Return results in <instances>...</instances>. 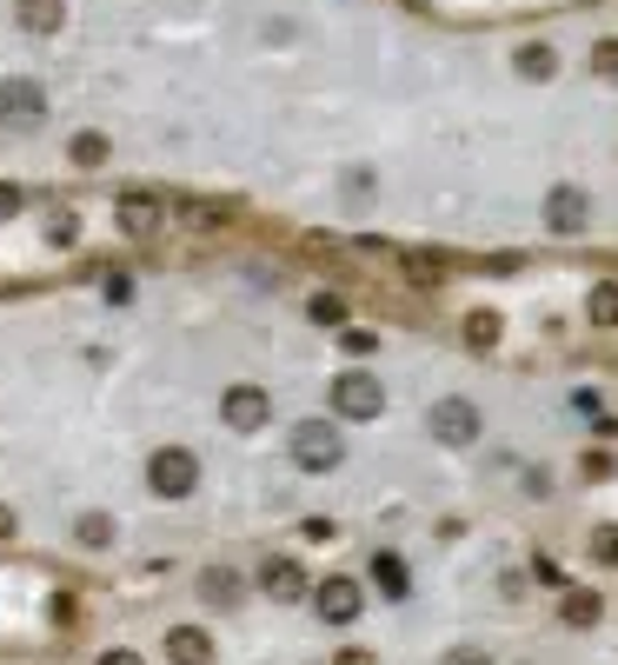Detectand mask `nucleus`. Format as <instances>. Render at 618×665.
Returning a JSON list of instances; mask_svg holds the SVG:
<instances>
[{"mask_svg": "<svg viewBox=\"0 0 618 665\" xmlns=\"http://www.w3.org/2000/svg\"><path fill=\"white\" fill-rule=\"evenodd\" d=\"M146 486H153L160 500H186V493L200 486V460H193L186 446H160V453L146 460Z\"/></svg>", "mask_w": 618, "mask_h": 665, "instance_id": "nucleus-1", "label": "nucleus"}, {"mask_svg": "<svg viewBox=\"0 0 618 665\" xmlns=\"http://www.w3.org/2000/svg\"><path fill=\"white\" fill-rule=\"evenodd\" d=\"M220 420H226L233 433H260V426L273 420V400H266V386H253V380L226 386V393H220Z\"/></svg>", "mask_w": 618, "mask_h": 665, "instance_id": "nucleus-2", "label": "nucleus"}, {"mask_svg": "<svg viewBox=\"0 0 618 665\" xmlns=\"http://www.w3.org/2000/svg\"><path fill=\"white\" fill-rule=\"evenodd\" d=\"M293 460H300L306 473H333V466L346 460V440H340L326 420H306V426L293 433Z\"/></svg>", "mask_w": 618, "mask_h": 665, "instance_id": "nucleus-3", "label": "nucleus"}, {"mask_svg": "<svg viewBox=\"0 0 618 665\" xmlns=\"http://www.w3.org/2000/svg\"><path fill=\"white\" fill-rule=\"evenodd\" d=\"M333 406H340V420H379L386 393H379L373 373H340V380H333Z\"/></svg>", "mask_w": 618, "mask_h": 665, "instance_id": "nucleus-4", "label": "nucleus"}, {"mask_svg": "<svg viewBox=\"0 0 618 665\" xmlns=\"http://www.w3.org/2000/svg\"><path fill=\"white\" fill-rule=\"evenodd\" d=\"M40 120H47L40 80H7L0 87V127H40Z\"/></svg>", "mask_w": 618, "mask_h": 665, "instance_id": "nucleus-5", "label": "nucleus"}, {"mask_svg": "<svg viewBox=\"0 0 618 665\" xmlns=\"http://www.w3.org/2000/svg\"><path fill=\"white\" fill-rule=\"evenodd\" d=\"M433 440H446V446H473V440H479V406H466V400H439V406H433Z\"/></svg>", "mask_w": 618, "mask_h": 665, "instance_id": "nucleus-6", "label": "nucleus"}, {"mask_svg": "<svg viewBox=\"0 0 618 665\" xmlns=\"http://www.w3.org/2000/svg\"><path fill=\"white\" fill-rule=\"evenodd\" d=\"M313 606H320V619H326V626H353V619H359V606H366V593H359L353 580H326Z\"/></svg>", "mask_w": 618, "mask_h": 665, "instance_id": "nucleus-7", "label": "nucleus"}, {"mask_svg": "<svg viewBox=\"0 0 618 665\" xmlns=\"http://www.w3.org/2000/svg\"><path fill=\"white\" fill-rule=\"evenodd\" d=\"M260 586H266V599H280V606L306 599V573H300L293 560H266V566H260Z\"/></svg>", "mask_w": 618, "mask_h": 665, "instance_id": "nucleus-8", "label": "nucleus"}, {"mask_svg": "<svg viewBox=\"0 0 618 665\" xmlns=\"http://www.w3.org/2000/svg\"><path fill=\"white\" fill-rule=\"evenodd\" d=\"M13 20H20V33L47 40V33H60V20H67V0H20V7H13Z\"/></svg>", "mask_w": 618, "mask_h": 665, "instance_id": "nucleus-9", "label": "nucleus"}, {"mask_svg": "<svg viewBox=\"0 0 618 665\" xmlns=\"http://www.w3.org/2000/svg\"><path fill=\"white\" fill-rule=\"evenodd\" d=\"M546 226H553V233H579V226H586V193H579V187H559V193L546 200Z\"/></svg>", "mask_w": 618, "mask_h": 665, "instance_id": "nucleus-10", "label": "nucleus"}, {"mask_svg": "<svg viewBox=\"0 0 618 665\" xmlns=\"http://www.w3.org/2000/svg\"><path fill=\"white\" fill-rule=\"evenodd\" d=\"M166 659L173 665H213V639L200 626H173L166 633Z\"/></svg>", "mask_w": 618, "mask_h": 665, "instance_id": "nucleus-11", "label": "nucleus"}, {"mask_svg": "<svg viewBox=\"0 0 618 665\" xmlns=\"http://www.w3.org/2000/svg\"><path fill=\"white\" fill-rule=\"evenodd\" d=\"M599 613H606V599H599L592 586H566V593H559V619H566V626H599Z\"/></svg>", "mask_w": 618, "mask_h": 665, "instance_id": "nucleus-12", "label": "nucleus"}, {"mask_svg": "<svg viewBox=\"0 0 618 665\" xmlns=\"http://www.w3.org/2000/svg\"><path fill=\"white\" fill-rule=\"evenodd\" d=\"M160 220H166V206H160L153 193H126V200H120V226H126V233H153Z\"/></svg>", "mask_w": 618, "mask_h": 665, "instance_id": "nucleus-13", "label": "nucleus"}, {"mask_svg": "<svg viewBox=\"0 0 618 665\" xmlns=\"http://www.w3.org/2000/svg\"><path fill=\"white\" fill-rule=\"evenodd\" d=\"M513 67H519L526 80H553V67H559V53H553L546 40H526V47L513 53Z\"/></svg>", "mask_w": 618, "mask_h": 665, "instance_id": "nucleus-14", "label": "nucleus"}, {"mask_svg": "<svg viewBox=\"0 0 618 665\" xmlns=\"http://www.w3.org/2000/svg\"><path fill=\"white\" fill-rule=\"evenodd\" d=\"M67 153H73V167H80V173H100L113 147H107V133H73V147H67Z\"/></svg>", "mask_w": 618, "mask_h": 665, "instance_id": "nucleus-15", "label": "nucleus"}, {"mask_svg": "<svg viewBox=\"0 0 618 665\" xmlns=\"http://www.w3.org/2000/svg\"><path fill=\"white\" fill-rule=\"evenodd\" d=\"M200 593H206L213 606H233V599H240V573H226V566H213V573H200Z\"/></svg>", "mask_w": 618, "mask_h": 665, "instance_id": "nucleus-16", "label": "nucleus"}, {"mask_svg": "<svg viewBox=\"0 0 618 665\" xmlns=\"http://www.w3.org/2000/svg\"><path fill=\"white\" fill-rule=\"evenodd\" d=\"M373 580H379V586H386L393 599H406V566H399L393 553H379V560H373Z\"/></svg>", "mask_w": 618, "mask_h": 665, "instance_id": "nucleus-17", "label": "nucleus"}, {"mask_svg": "<svg viewBox=\"0 0 618 665\" xmlns=\"http://www.w3.org/2000/svg\"><path fill=\"white\" fill-rule=\"evenodd\" d=\"M306 313H313L320 326H346V300H340V293H313V306H306Z\"/></svg>", "mask_w": 618, "mask_h": 665, "instance_id": "nucleus-18", "label": "nucleus"}, {"mask_svg": "<svg viewBox=\"0 0 618 665\" xmlns=\"http://www.w3.org/2000/svg\"><path fill=\"white\" fill-rule=\"evenodd\" d=\"M466 340H473L479 353H486V346H499V313H473V320H466Z\"/></svg>", "mask_w": 618, "mask_h": 665, "instance_id": "nucleus-19", "label": "nucleus"}, {"mask_svg": "<svg viewBox=\"0 0 618 665\" xmlns=\"http://www.w3.org/2000/svg\"><path fill=\"white\" fill-rule=\"evenodd\" d=\"M80 546H93V553L113 546V520H107V513H87V520H80Z\"/></svg>", "mask_w": 618, "mask_h": 665, "instance_id": "nucleus-20", "label": "nucleus"}, {"mask_svg": "<svg viewBox=\"0 0 618 665\" xmlns=\"http://www.w3.org/2000/svg\"><path fill=\"white\" fill-rule=\"evenodd\" d=\"M586 313H592V326H618V286H599Z\"/></svg>", "mask_w": 618, "mask_h": 665, "instance_id": "nucleus-21", "label": "nucleus"}, {"mask_svg": "<svg viewBox=\"0 0 618 665\" xmlns=\"http://www.w3.org/2000/svg\"><path fill=\"white\" fill-rule=\"evenodd\" d=\"M592 73H599V80H618V40H599V47H592Z\"/></svg>", "mask_w": 618, "mask_h": 665, "instance_id": "nucleus-22", "label": "nucleus"}, {"mask_svg": "<svg viewBox=\"0 0 618 665\" xmlns=\"http://www.w3.org/2000/svg\"><path fill=\"white\" fill-rule=\"evenodd\" d=\"M592 553H599L606 566H618V526H599V533H592Z\"/></svg>", "mask_w": 618, "mask_h": 665, "instance_id": "nucleus-23", "label": "nucleus"}, {"mask_svg": "<svg viewBox=\"0 0 618 665\" xmlns=\"http://www.w3.org/2000/svg\"><path fill=\"white\" fill-rule=\"evenodd\" d=\"M406 273H413V280H439V260H433V253H406Z\"/></svg>", "mask_w": 618, "mask_h": 665, "instance_id": "nucleus-24", "label": "nucleus"}, {"mask_svg": "<svg viewBox=\"0 0 618 665\" xmlns=\"http://www.w3.org/2000/svg\"><path fill=\"white\" fill-rule=\"evenodd\" d=\"M73 233H80V226H73V213H53V226H47V240H53V246H67Z\"/></svg>", "mask_w": 618, "mask_h": 665, "instance_id": "nucleus-25", "label": "nucleus"}, {"mask_svg": "<svg viewBox=\"0 0 618 665\" xmlns=\"http://www.w3.org/2000/svg\"><path fill=\"white\" fill-rule=\"evenodd\" d=\"M20 213V187H0V220H13Z\"/></svg>", "mask_w": 618, "mask_h": 665, "instance_id": "nucleus-26", "label": "nucleus"}, {"mask_svg": "<svg viewBox=\"0 0 618 665\" xmlns=\"http://www.w3.org/2000/svg\"><path fill=\"white\" fill-rule=\"evenodd\" d=\"M333 665H379V659H373V653H359V646H346V653H340Z\"/></svg>", "mask_w": 618, "mask_h": 665, "instance_id": "nucleus-27", "label": "nucleus"}, {"mask_svg": "<svg viewBox=\"0 0 618 665\" xmlns=\"http://www.w3.org/2000/svg\"><path fill=\"white\" fill-rule=\"evenodd\" d=\"M446 665H493V659H486L479 646H466V653H453V659H446Z\"/></svg>", "mask_w": 618, "mask_h": 665, "instance_id": "nucleus-28", "label": "nucleus"}, {"mask_svg": "<svg viewBox=\"0 0 618 665\" xmlns=\"http://www.w3.org/2000/svg\"><path fill=\"white\" fill-rule=\"evenodd\" d=\"M100 665H146V659H140V653H126V646H120V653H107V659H100Z\"/></svg>", "mask_w": 618, "mask_h": 665, "instance_id": "nucleus-29", "label": "nucleus"}, {"mask_svg": "<svg viewBox=\"0 0 618 665\" xmlns=\"http://www.w3.org/2000/svg\"><path fill=\"white\" fill-rule=\"evenodd\" d=\"M0 540H13V513L7 506H0Z\"/></svg>", "mask_w": 618, "mask_h": 665, "instance_id": "nucleus-30", "label": "nucleus"}]
</instances>
